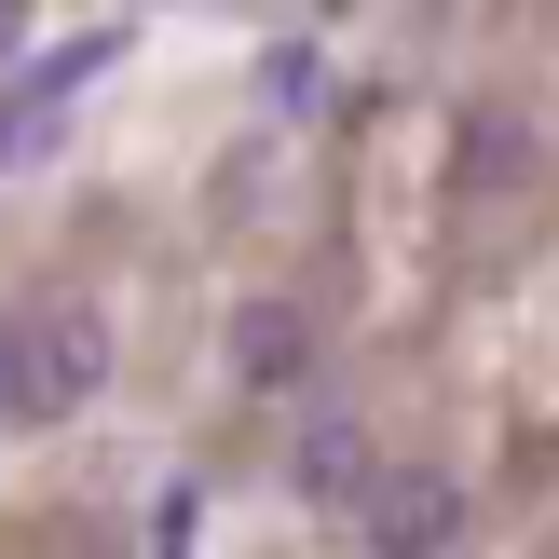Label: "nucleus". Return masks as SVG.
Returning <instances> with one entry per match:
<instances>
[{
    "instance_id": "f257e3e1",
    "label": "nucleus",
    "mask_w": 559,
    "mask_h": 559,
    "mask_svg": "<svg viewBox=\"0 0 559 559\" xmlns=\"http://www.w3.org/2000/svg\"><path fill=\"white\" fill-rule=\"evenodd\" d=\"M96 382H109V328L82 314V300L27 314V396H41V424H55V409H82Z\"/></svg>"
},
{
    "instance_id": "f03ea898",
    "label": "nucleus",
    "mask_w": 559,
    "mask_h": 559,
    "mask_svg": "<svg viewBox=\"0 0 559 559\" xmlns=\"http://www.w3.org/2000/svg\"><path fill=\"white\" fill-rule=\"evenodd\" d=\"M355 519H369V546H382V559H451V533H464V491H451V478H382Z\"/></svg>"
},
{
    "instance_id": "7ed1b4c3",
    "label": "nucleus",
    "mask_w": 559,
    "mask_h": 559,
    "mask_svg": "<svg viewBox=\"0 0 559 559\" xmlns=\"http://www.w3.org/2000/svg\"><path fill=\"white\" fill-rule=\"evenodd\" d=\"M287 478H300V506H369V491H382L369 424H355V409H314V424H300V451H287Z\"/></svg>"
},
{
    "instance_id": "20e7f679",
    "label": "nucleus",
    "mask_w": 559,
    "mask_h": 559,
    "mask_svg": "<svg viewBox=\"0 0 559 559\" xmlns=\"http://www.w3.org/2000/svg\"><path fill=\"white\" fill-rule=\"evenodd\" d=\"M233 369L260 382V396L314 382V314H287V300H246V314H233Z\"/></svg>"
},
{
    "instance_id": "39448f33",
    "label": "nucleus",
    "mask_w": 559,
    "mask_h": 559,
    "mask_svg": "<svg viewBox=\"0 0 559 559\" xmlns=\"http://www.w3.org/2000/svg\"><path fill=\"white\" fill-rule=\"evenodd\" d=\"M260 96H273V109H314V96H328V55H314V41H273Z\"/></svg>"
},
{
    "instance_id": "423d86ee",
    "label": "nucleus",
    "mask_w": 559,
    "mask_h": 559,
    "mask_svg": "<svg viewBox=\"0 0 559 559\" xmlns=\"http://www.w3.org/2000/svg\"><path fill=\"white\" fill-rule=\"evenodd\" d=\"M0 424H41V396H27V314H0Z\"/></svg>"
},
{
    "instance_id": "0eeeda50",
    "label": "nucleus",
    "mask_w": 559,
    "mask_h": 559,
    "mask_svg": "<svg viewBox=\"0 0 559 559\" xmlns=\"http://www.w3.org/2000/svg\"><path fill=\"white\" fill-rule=\"evenodd\" d=\"M191 519H205V491L178 478V491H164V506H151V559H191Z\"/></svg>"
},
{
    "instance_id": "6e6552de",
    "label": "nucleus",
    "mask_w": 559,
    "mask_h": 559,
    "mask_svg": "<svg viewBox=\"0 0 559 559\" xmlns=\"http://www.w3.org/2000/svg\"><path fill=\"white\" fill-rule=\"evenodd\" d=\"M0 41H14V14H0Z\"/></svg>"
}]
</instances>
